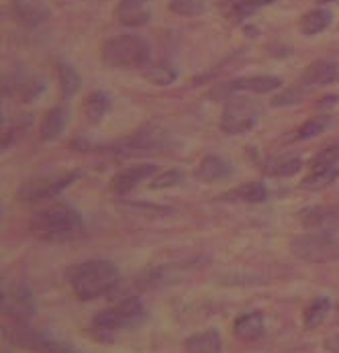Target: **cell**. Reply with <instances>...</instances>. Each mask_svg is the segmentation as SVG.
<instances>
[{
  "instance_id": "6da1fadb",
  "label": "cell",
  "mask_w": 339,
  "mask_h": 353,
  "mask_svg": "<svg viewBox=\"0 0 339 353\" xmlns=\"http://www.w3.org/2000/svg\"><path fill=\"white\" fill-rule=\"evenodd\" d=\"M31 233L48 243H66L82 237L84 221L82 214L70 204L55 202L48 208L39 210L31 219Z\"/></svg>"
},
{
  "instance_id": "7a4b0ae2",
  "label": "cell",
  "mask_w": 339,
  "mask_h": 353,
  "mask_svg": "<svg viewBox=\"0 0 339 353\" xmlns=\"http://www.w3.org/2000/svg\"><path fill=\"white\" fill-rule=\"evenodd\" d=\"M119 270L113 261L88 259L68 270V284L80 301H97L110 294L119 284Z\"/></svg>"
},
{
  "instance_id": "3957f363",
  "label": "cell",
  "mask_w": 339,
  "mask_h": 353,
  "mask_svg": "<svg viewBox=\"0 0 339 353\" xmlns=\"http://www.w3.org/2000/svg\"><path fill=\"white\" fill-rule=\"evenodd\" d=\"M146 319L147 310L139 299H125L100 310L90 323V333L98 341H113L119 335L142 327Z\"/></svg>"
},
{
  "instance_id": "277c9868",
  "label": "cell",
  "mask_w": 339,
  "mask_h": 353,
  "mask_svg": "<svg viewBox=\"0 0 339 353\" xmlns=\"http://www.w3.org/2000/svg\"><path fill=\"white\" fill-rule=\"evenodd\" d=\"M100 57L104 65L115 68V70L146 68L151 59V50L146 39L137 35H117L102 46Z\"/></svg>"
},
{
  "instance_id": "5b68a950",
  "label": "cell",
  "mask_w": 339,
  "mask_h": 353,
  "mask_svg": "<svg viewBox=\"0 0 339 353\" xmlns=\"http://www.w3.org/2000/svg\"><path fill=\"white\" fill-rule=\"evenodd\" d=\"M4 335L10 343L25 347L29 352L35 353H84L78 350L76 345L51 335L48 331L41 329H31L23 323H17V327L12 329H4Z\"/></svg>"
},
{
  "instance_id": "8992f818",
  "label": "cell",
  "mask_w": 339,
  "mask_h": 353,
  "mask_svg": "<svg viewBox=\"0 0 339 353\" xmlns=\"http://www.w3.org/2000/svg\"><path fill=\"white\" fill-rule=\"evenodd\" d=\"M78 178H82V172L70 170V172H55V174H43L33 180H27L19 190L17 196L25 202H37L55 199L59 192L70 188Z\"/></svg>"
},
{
  "instance_id": "52a82bcc",
  "label": "cell",
  "mask_w": 339,
  "mask_h": 353,
  "mask_svg": "<svg viewBox=\"0 0 339 353\" xmlns=\"http://www.w3.org/2000/svg\"><path fill=\"white\" fill-rule=\"evenodd\" d=\"M292 253L311 263H323L339 257V239L331 231H311L307 235L294 237Z\"/></svg>"
},
{
  "instance_id": "ba28073f",
  "label": "cell",
  "mask_w": 339,
  "mask_h": 353,
  "mask_svg": "<svg viewBox=\"0 0 339 353\" xmlns=\"http://www.w3.org/2000/svg\"><path fill=\"white\" fill-rule=\"evenodd\" d=\"M260 114H262V108L255 101L231 99V101H227L223 112H221L219 125L227 135H245L258 125Z\"/></svg>"
},
{
  "instance_id": "9c48e42d",
  "label": "cell",
  "mask_w": 339,
  "mask_h": 353,
  "mask_svg": "<svg viewBox=\"0 0 339 353\" xmlns=\"http://www.w3.org/2000/svg\"><path fill=\"white\" fill-rule=\"evenodd\" d=\"M339 176V139L325 145L311 161L309 176L300 182L304 190H323Z\"/></svg>"
},
{
  "instance_id": "30bf717a",
  "label": "cell",
  "mask_w": 339,
  "mask_h": 353,
  "mask_svg": "<svg viewBox=\"0 0 339 353\" xmlns=\"http://www.w3.org/2000/svg\"><path fill=\"white\" fill-rule=\"evenodd\" d=\"M37 310L35 296L31 288L23 282H6L2 284V312L17 323L27 325Z\"/></svg>"
},
{
  "instance_id": "8fae6325",
  "label": "cell",
  "mask_w": 339,
  "mask_h": 353,
  "mask_svg": "<svg viewBox=\"0 0 339 353\" xmlns=\"http://www.w3.org/2000/svg\"><path fill=\"white\" fill-rule=\"evenodd\" d=\"M48 88V82L31 74H10L2 78V94L21 102H31L39 99Z\"/></svg>"
},
{
  "instance_id": "7c38bea8",
  "label": "cell",
  "mask_w": 339,
  "mask_h": 353,
  "mask_svg": "<svg viewBox=\"0 0 339 353\" xmlns=\"http://www.w3.org/2000/svg\"><path fill=\"white\" fill-rule=\"evenodd\" d=\"M300 223L309 231H339V204L331 206H309L298 214Z\"/></svg>"
},
{
  "instance_id": "4fadbf2b",
  "label": "cell",
  "mask_w": 339,
  "mask_h": 353,
  "mask_svg": "<svg viewBox=\"0 0 339 353\" xmlns=\"http://www.w3.org/2000/svg\"><path fill=\"white\" fill-rule=\"evenodd\" d=\"M157 174V168L151 163H139V165H131L123 172H119L113 180H110V188L115 194H127L131 190H135L142 182L151 180Z\"/></svg>"
},
{
  "instance_id": "5bb4252c",
  "label": "cell",
  "mask_w": 339,
  "mask_h": 353,
  "mask_svg": "<svg viewBox=\"0 0 339 353\" xmlns=\"http://www.w3.org/2000/svg\"><path fill=\"white\" fill-rule=\"evenodd\" d=\"M115 19L125 27H144L151 19V8L147 0H121L115 8Z\"/></svg>"
},
{
  "instance_id": "9a60e30c",
  "label": "cell",
  "mask_w": 339,
  "mask_h": 353,
  "mask_svg": "<svg viewBox=\"0 0 339 353\" xmlns=\"http://www.w3.org/2000/svg\"><path fill=\"white\" fill-rule=\"evenodd\" d=\"M282 88V80L276 76H247L225 84V92H249V94H268Z\"/></svg>"
},
{
  "instance_id": "2e32d148",
  "label": "cell",
  "mask_w": 339,
  "mask_h": 353,
  "mask_svg": "<svg viewBox=\"0 0 339 353\" xmlns=\"http://www.w3.org/2000/svg\"><path fill=\"white\" fill-rule=\"evenodd\" d=\"M12 14L23 27H39L48 21L51 10L41 0H14Z\"/></svg>"
},
{
  "instance_id": "e0dca14e",
  "label": "cell",
  "mask_w": 339,
  "mask_h": 353,
  "mask_svg": "<svg viewBox=\"0 0 339 353\" xmlns=\"http://www.w3.org/2000/svg\"><path fill=\"white\" fill-rule=\"evenodd\" d=\"M339 78V65L336 61L329 59H319L313 61L311 65H307V70L302 72V86L311 88V86H325L331 84Z\"/></svg>"
},
{
  "instance_id": "ac0fdd59",
  "label": "cell",
  "mask_w": 339,
  "mask_h": 353,
  "mask_svg": "<svg viewBox=\"0 0 339 353\" xmlns=\"http://www.w3.org/2000/svg\"><path fill=\"white\" fill-rule=\"evenodd\" d=\"M231 174H233V165H231L225 157H221V155H206V157L198 163V168H196V172H194V176H196L200 182H204V184L225 180V178H229Z\"/></svg>"
},
{
  "instance_id": "d6986e66",
  "label": "cell",
  "mask_w": 339,
  "mask_h": 353,
  "mask_svg": "<svg viewBox=\"0 0 339 353\" xmlns=\"http://www.w3.org/2000/svg\"><path fill=\"white\" fill-rule=\"evenodd\" d=\"M264 329H266V321H264V314L260 310H253V312H243L235 319L233 323V333L238 339H242L245 343L249 341H258L262 335H264Z\"/></svg>"
},
{
  "instance_id": "ffe728a7",
  "label": "cell",
  "mask_w": 339,
  "mask_h": 353,
  "mask_svg": "<svg viewBox=\"0 0 339 353\" xmlns=\"http://www.w3.org/2000/svg\"><path fill=\"white\" fill-rule=\"evenodd\" d=\"M270 196L268 188L260 182H245L240 184L238 188L233 190H227L219 196V201L225 202H247V204H260V202H266Z\"/></svg>"
},
{
  "instance_id": "44dd1931",
  "label": "cell",
  "mask_w": 339,
  "mask_h": 353,
  "mask_svg": "<svg viewBox=\"0 0 339 353\" xmlns=\"http://www.w3.org/2000/svg\"><path fill=\"white\" fill-rule=\"evenodd\" d=\"M333 21V14L331 10L327 8H313L309 12H304L298 21V31L307 37H313V35H319L323 33L325 29H329Z\"/></svg>"
},
{
  "instance_id": "7402d4cb",
  "label": "cell",
  "mask_w": 339,
  "mask_h": 353,
  "mask_svg": "<svg viewBox=\"0 0 339 353\" xmlns=\"http://www.w3.org/2000/svg\"><path fill=\"white\" fill-rule=\"evenodd\" d=\"M186 353H223V339L217 329L200 331L184 343Z\"/></svg>"
},
{
  "instance_id": "603a6c76",
  "label": "cell",
  "mask_w": 339,
  "mask_h": 353,
  "mask_svg": "<svg viewBox=\"0 0 339 353\" xmlns=\"http://www.w3.org/2000/svg\"><path fill=\"white\" fill-rule=\"evenodd\" d=\"M66 123H68V112L66 108L57 106V108H51L48 114L43 117V123H41V139L43 141H55L61 137L64 129H66Z\"/></svg>"
},
{
  "instance_id": "cb8c5ba5",
  "label": "cell",
  "mask_w": 339,
  "mask_h": 353,
  "mask_svg": "<svg viewBox=\"0 0 339 353\" xmlns=\"http://www.w3.org/2000/svg\"><path fill=\"white\" fill-rule=\"evenodd\" d=\"M144 76L147 82H151L155 86H170L176 82L178 70L170 61H155V63H147L144 68Z\"/></svg>"
},
{
  "instance_id": "d4e9b609",
  "label": "cell",
  "mask_w": 339,
  "mask_h": 353,
  "mask_svg": "<svg viewBox=\"0 0 339 353\" xmlns=\"http://www.w3.org/2000/svg\"><path fill=\"white\" fill-rule=\"evenodd\" d=\"M57 80H59V90H61V99H72L80 86H82V78L76 72V68L68 61H57Z\"/></svg>"
},
{
  "instance_id": "484cf974",
  "label": "cell",
  "mask_w": 339,
  "mask_h": 353,
  "mask_svg": "<svg viewBox=\"0 0 339 353\" xmlns=\"http://www.w3.org/2000/svg\"><path fill=\"white\" fill-rule=\"evenodd\" d=\"M266 4H268L266 0H227L225 2V14L231 21L242 23L247 17H251L258 8H262Z\"/></svg>"
},
{
  "instance_id": "4316f807",
  "label": "cell",
  "mask_w": 339,
  "mask_h": 353,
  "mask_svg": "<svg viewBox=\"0 0 339 353\" xmlns=\"http://www.w3.org/2000/svg\"><path fill=\"white\" fill-rule=\"evenodd\" d=\"M108 108H110V99H108V94L102 92V90L93 92V94L88 97V101L84 102V114H86V119H88L93 125H97V123H100V121L106 117Z\"/></svg>"
},
{
  "instance_id": "83f0119b",
  "label": "cell",
  "mask_w": 339,
  "mask_h": 353,
  "mask_svg": "<svg viewBox=\"0 0 339 353\" xmlns=\"http://www.w3.org/2000/svg\"><path fill=\"white\" fill-rule=\"evenodd\" d=\"M331 310V301L327 296H319L307 306L304 310V329H315L319 327Z\"/></svg>"
},
{
  "instance_id": "f1b7e54d",
  "label": "cell",
  "mask_w": 339,
  "mask_h": 353,
  "mask_svg": "<svg viewBox=\"0 0 339 353\" xmlns=\"http://www.w3.org/2000/svg\"><path fill=\"white\" fill-rule=\"evenodd\" d=\"M302 168V159L300 157H287V159H276L264 165V174L274 176V178H289L298 174Z\"/></svg>"
},
{
  "instance_id": "f546056e",
  "label": "cell",
  "mask_w": 339,
  "mask_h": 353,
  "mask_svg": "<svg viewBox=\"0 0 339 353\" xmlns=\"http://www.w3.org/2000/svg\"><path fill=\"white\" fill-rule=\"evenodd\" d=\"M329 127H331V117H329V114L311 117V119L298 129V139H311V137H315V135L325 133Z\"/></svg>"
},
{
  "instance_id": "4dcf8cb0",
  "label": "cell",
  "mask_w": 339,
  "mask_h": 353,
  "mask_svg": "<svg viewBox=\"0 0 339 353\" xmlns=\"http://www.w3.org/2000/svg\"><path fill=\"white\" fill-rule=\"evenodd\" d=\"M184 180V174L176 168L166 170V172H157L151 180H149V188L151 190H162V188H172L178 186Z\"/></svg>"
},
{
  "instance_id": "1f68e13d",
  "label": "cell",
  "mask_w": 339,
  "mask_h": 353,
  "mask_svg": "<svg viewBox=\"0 0 339 353\" xmlns=\"http://www.w3.org/2000/svg\"><path fill=\"white\" fill-rule=\"evenodd\" d=\"M170 10L180 17H198L206 10V0H170Z\"/></svg>"
},
{
  "instance_id": "d6a6232c",
  "label": "cell",
  "mask_w": 339,
  "mask_h": 353,
  "mask_svg": "<svg viewBox=\"0 0 339 353\" xmlns=\"http://www.w3.org/2000/svg\"><path fill=\"white\" fill-rule=\"evenodd\" d=\"M307 94V86H294V88H287L282 90L278 97L272 99V106H289V104H296L304 99Z\"/></svg>"
},
{
  "instance_id": "836d02e7",
  "label": "cell",
  "mask_w": 339,
  "mask_h": 353,
  "mask_svg": "<svg viewBox=\"0 0 339 353\" xmlns=\"http://www.w3.org/2000/svg\"><path fill=\"white\" fill-rule=\"evenodd\" d=\"M325 347L327 352L339 353V335H331L329 339H325Z\"/></svg>"
},
{
  "instance_id": "e575fe53",
  "label": "cell",
  "mask_w": 339,
  "mask_h": 353,
  "mask_svg": "<svg viewBox=\"0 0 339 353\" xmlns=\"http://www.w3.org/2000/svg\"><path fill=\"white\" fill-rule=\"evenodd\" d=\"M338 101H339V97L338 94H333V97H327V99H323V104H321V106H329V104H331V106H336V104H338Z\"/></svg>"
},
{
  "instance_id": "d590c367",
  "label": "cell",
  "mask_w": 339,
  "mask_h": 353,
  "mask_svg": "<svg viewBox=\"0 0 339 353\" xmlns=\"http://www.w3.org/2000/svg\"><path fill=\"white\" fill-rule=\"evenodd\" d=\"M317 2H321V4H325V2H333V0H317Z\"/></svg>"
},
{
  "instance_id": "8d00e7d4",
  "label": "cell",
  "mask_w": 339,
  "mask_h": 353,
  "mask_svg": "<svg viewBox=\"0 0 339 353\" xmlns=\"http://www.w3.org/2000/svg\"><path fill=\"white\" fill-rule=\"evenodd\" d=\"M266 2H268V4H272V2H278V0H266Z\"/></svg>"
}]
</instances>
